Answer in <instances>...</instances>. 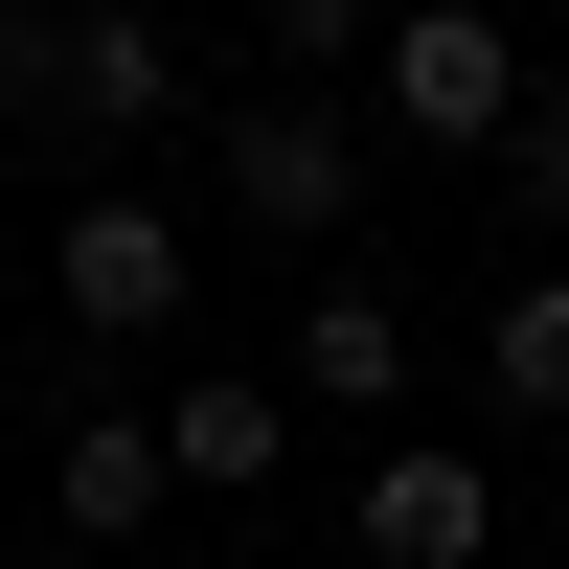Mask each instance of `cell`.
I'll return each mask as SVG.
<instances>
[{"label": "cell", "mask_w": 569, "mask_h": 569, "mask_svg": "<svg viewBox=\"0 0 569 569\" xmlns=\"http://www.w3.org/2000/svg\"><path fill=\"white\" fill-rule=\"evenodd\" d=\"M273 456H297V388H251V365H206V388H160V479H206V501H251Z\"/></svg>", "instance_id": "cell-6"}, {"label": "cell", "mask_w": 569, "mask_h": 569, "mask_svg": "<svg viewBox=\"0 0 569 569\" xmlns=\"http://www.w3.org/2000/svg\"><path fill=\"white\" fill-rule=\"evenodd\" d=\"M160 410H91V433H69V525H160Z\"/></svg>", "instance_id": "cell-9"}, {"label": "cell", "mask_w": 569, "mask_h": 569, "mask_svg": "<svg viewBox=\"0 0 569 569\" xmlns=\"http://www.w3.org/2000/svg\"><path fill=\"white\" fill-rule=\"evenodd\" d=\"M547 547H569V501H547Z\"/></svg>", "instance_id": "cell-13"}, {"label": "cell", "mask_w": 569, "mask_h": 569, "mask_svg": "<svg viewBox=\"0 0 569 569\" xmlns=\"http://www.w3.org/2000/svg\"><path fill=\"white\" fill-rule=\"evenodd\" d=\"M46 297H69L91 342H160V319H182V206H137V182H69V251H46Z\"/></svg>", "instance_id": "cell-2"}, {"label": "cell", "mask_w": 569, "mask_h": 569, "mask_svg": "<svg viewBox=\"0 0 569 569\" xmlns=\"http://www.w3.org/2000/svg\"><path fill=\"white\" fill-rule=\"evenodd\" d=\"M501 182H525V228H547V251H569V69L525 91V137H501Z\"/></svg>", "instance_id": "cell-10"}, {"label": "cell", "mask_w": 569, "mask_h": 569, "mask_svg": "<svg viewBox=\"0 0 569 569\" xmlns=\"http://www.w3.org/2000/svg\"><path fill=\"white\" fill-rule=\"evenodd\" d=\"M228 206H251L273 251H342V206H365L342 114H319V91H273V114H228Z\"/></svg>", "instance_id": "cell-3"}, {"label": "cell", "mask_w": 569, "mask_h": 569, "mask_svg": "<svg viewBox=\"0 0 569 569\" xmlns=\"http://www.w3.org/2000/svg\"><path fill=\"white\" fill-rule=\"evenodd\" d=\"M479 388H501V410H547V433H569V251H547L525 297L479 319Z\"/></svg>", "instance_id": "cell-8"}, {"label": "cell", "mask_w": 569, "mask_h": 569, "mask_svg": "<svg viewBox=\"0 0 569 569\" xmlns=\"http://www.w3.org/2000/svg\"><path fill=\"white\" fill-rule=\"evenodd\" d=\"M251 23L297 46V69H342V46H388V23H365V0H251Z\"/></svg>", "instance_id": "cell-12"}, {"label": "cell", "mask_w": 569, "mask_h": 569, "mask_svg": "<svg viewBox=\"0 0 569 569\" xmlns=\"http://www.w3.org/2000/svg\"><path fill=\"white\" fill-rule=\"evenodd\" d=\"M479 547H501V479L456 433H410L388 479H365V569H479Z\"/></svg>", "instance_id": "cell-5"}, {"label": "cell", "mask_w": 569, "mask_h": 569, "mask_svg": "<svg viewBox=\"0 0 569 569\" xmlns=\"http://www.w3.org/2000/svg\"><path fill=\"white\" fill-rule=\"evenodd\" d=\"M160 114H182V23H160V0H69L46 137H160Z\"/></svg>", "instance_id": "cell-4"}, {"label": "cell", "mask_w": 569, "mask_h": 569, "mask_svg": "<svg viewBox=\"0 0 569 569\" xmlns=\"http://www.w3.org/2000/svg\"><path fill=\"white\" fill-rule=\"evenodd\" d=\"M46 69H69V0H0V114H46Z\"/></svg>", "instance_id": "cell-11"}, {"label": "cell", "mask_w": 569, "mask_h": 569, "mask_svg": "<svg viewBox=\"0 0 569 569\" xmlns=\"http://www.w3.org/2000/svg\"><path fill=\"white\" fill-rule=\"evenodd\" d=\"M365 69H388V114H410V137H433V160H501V137H525V91H547V69H525V46H501V23H479V0H410V23H388V46H365Z\"/></svg>", "instance_id": "cell-1"}, {"label": "cell", "mask_w": 569, "mask_h": 569, "mask_svg": "<svg viewBox=\"0 0 569 569\" xmlns=\"http://www.w3.org/2000/svg\"><path fill=\"white\" fill-rule=\"evenodd\" d=\"M297 388H319V410H410V319L365 297V273H319V297H297Z\"/></svg>", "instance_id": "cell-7"}]
</instances>
